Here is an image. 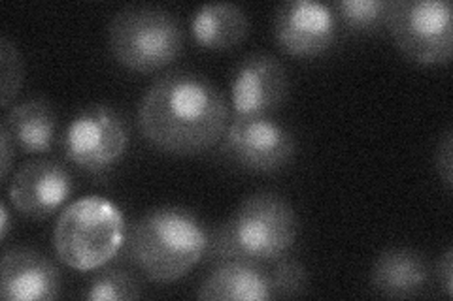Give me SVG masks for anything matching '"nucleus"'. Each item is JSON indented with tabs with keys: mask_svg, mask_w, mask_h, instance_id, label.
<instances>
[{
	"mask_svg": "<svg viewBox=\"0 0 453 301\" xmlns=\"http://www.w3.org/2000/svg\"><path fill=\"white\" fill-rule=\"evenodd\" d=\"M223 91L193 70H173L155 79L138 104V128L157 151L195 156L221 141L229 124Z\"/></svg>",
	"mask_w": 453,
	"mask_h": 301,
	"instance_id": "obj_1",
	"label": "nucleus"
},
{
	"mask_svg": "<svg viewBox=\"0 0 453 301\" xmlns=\"http://www.w3.org/2000/svg\"><path fill=\"white\" fill-rule=\"evenodd\" d=\"M296 234L299 221L286 196L274 191L253 192L210 234L204 260L274 262L295 245Z\"/></svg>",
	"mask_w": 453,
	"mask_h": 301,
	"instance_id": "obj_2",
	"label": "nucleus"
},
{
	"mask_svg": "<svg viewBox=\"0 0 453 301\" xmlns=\"http://www.w3.org/2000/svg\"><path fill=\"white\" fill-rule=\"evenodd\" d=\"M210 232L186 207H153L127 232V256L153 282H174L204 260Z\"/></svg>",
	"mask_w": 453,
	"mask_h": 301,
	"instance_id": "obj_3",
	"label": "nucleus"
},
{
	"mask_svg": "<svg viewBox=\"0 0 453 301\" xmlns=\"http://www.w3.org/2000/svg\"><path fill=\"white\" fill-rule=\"evenodd\" d=\"M121 209L103 196H85L66 206L53 228V249L76 271H95L118 256L127 241Z\"/></svg>",
	"mask_w": 453,
	"mask_h": 301,
	"instance_id": "obj_4",
	"label": "nucleus"
},
{
	"mask_svg": "<svg viewBox=\"0 0 453 301\" xmlns=\"http://www.w3.org/2000/svg\"><path fill=\"white\" fill-rule=\"evenodd\" d=\"M108 48L121 66L151 74L178 59L183 49V28L166 8L125 6L108 25Z\"/></svg>",
	"mask_w": 453,
	"mask_h": 301,
	"instance_id": "obj_5",
	"label": "nucleus"
},
{
	"mask_svg": "<svg viewBox=\"0 0 453 301\" xmlns=\"http://www.w3.org/2000/svg\"><path fill=\"white\" fill-rule=\"evenodd\" d=\"M308 271L303 262L281 256L274 262H221L204 277L198 299L211 301H266L299 297L308 290Z\"/></svg>",
	"mask_w": 453,
	"mask_h": 301,
	"instance_id": "obj_6",
	"label": "nucleus"
},
{
	"mask_svg": "<svg viewBox=\"0 0 453 301\" xmlns=\"http://www.w3.org/2000/svg\"><path fill=\"white\" fill-rule=\"evenodd\" d=\"M386 28L408 61L448 64L453 51V16L448 0H391Z\"/></svg>",
	"mask_w": 453,
	"mask_h": 301,
	"instance_id": "obj_7",
	"label": "nucleus"
},
{
	"mask_svg": "<svg viewBox=\"0 0 453 301\" xmlns=\"http://www.w3.org/2000/svg\"><path fill=\"white\" fill-rule=\"evenodd\" d=\"M131 143V131L123 113L108 104L83 108L70 121L63 139L65 156L93 176L118 166Z\"/></svg>",
	"mask_w": 453,
	"mask_h": 301,
	"instance_id": "obj_8",
	"label": "nucleus"
},
{
	"mask_svg": "<svg viewBox=\"0 0 453 301\" xmlns=\"http://www.w3.org/2000/svg\"><path fill=\"white\" fill-rule=\"evenodd\" d=\"M221 153L253 174H276L296 154V139L273 116H234L221 138Z\"/></svg>",
	"mask_w": 453,
	"mask_h": 301,
	"instance_id": "obj_9",
	"label": "nucleus"
},
{
	"mask_svg": "<svg viewBox=\"0 0 453 301\" xmlns=\"http://www.w3.org/2000/svg\"><path fill=\"white\" fill-rule=\"evenodd\" d=\"M289 71L271 53H250L234 66L231 106L234 116H273L289 94Z\"/></svg>",
	"mask_w": 453,
	"mask_h": 301,
	"instance_id": "obj_10",
	"label": "nucleus"
},
{
	"mask_svg": "<svg viewBox=\"0 0 453 301\" xmlns=\"http://www.w3.org/2000/svg\"><path fill=\"white\" fill-rule=\"evenodd\" d=\"M274 40L293 56H318L333 48L338 18L333 4L314 0H286L274 11Z\"/></svg>",
	"mask_w": 453,
	"mask_h": 301,
	"instance_id": "obj_11",
	"label": "nucleus"
},
{
	"mask_svg": "<svg viewBox=\"0 0 453 301\" xmlns=\"http://www.w3.org/2000/svg\"><path fill=\"white\" fill-rule=\"evenodd\" d=\"M74 192L73 174L53 159L28 161L13 174L8 186L10 204L28 219H48Z\"/></svg>",
	"mask_w": 453,
	"mask_h": 301,
	"instance_id": "obj_12",
	"label": "nucleus"
},
{
	"mask_svg": "<svg viewBox=\"0 0 453 301\" xmlns=\"http://www.w3.org/2000/svg\"><path fill=\"white\" fill-rule=\"evenodd\" d=\"M61 271L31 247L4 249L0 262V297L4 301H48L61 296Z\"/></svg>",
	"mask_w": 453,
	"mask_h": 301,
	"instance_id": "obj_13",
	"label": "nucleus"
},
{
	"mask_svg": "<svg viewBox=\"0 0 453 301\" xmlns=\"http://www.w3.org/2000/svg\"><path fill=\"white\" fill-rule=\"evenodd\" d=\"M431 266L419 251L395 247L381 252L371 269L372 290L384 297L406 299L418 296L431 281Z\"/></svg>",
	"mask_w": 453,
	"mask_h": 301,
	"instance_id": "obj_14",
	"label": "nucleus"
},
{
	"mask_svg": "<svg viewBox=\"0 0 453 301\" xmlns=\"http://www.w3.org/2000/svg\"><path fill=\"white\" fill-rule=\"evenodd\" d=\"M57 111L46 98H27L13 104L0 123L13 146L27 154L50 153L57 141Z\"/></svg>",
	"mask_w": 453,
	"mask_h": 301,
	"instance_id": "obj_15",
	"label": "nucleus"
},
{
	"mask_svg": "<svg viewBox=\"0 0 453 301\" xmlns=\"http://www.w3.org/2000/svg\"><path fill=\"white\" fill-rule=\"evenodd\" d=\"M189 33L196 46L204 49H233L248 38L250 18L238 4L210 3L193 11Z\"/></svg>",
	"mask_w": 453,
	"mask_h": 301,
	"instance_id": "obj_16",
	"label": "nucleus"
},
{
	"mask_svg": "<svg viewBox=\"0 0 453 301\" xmlns=\"http://www.w3.org/2000/svg\"><path fill=\"white\" fill-rule=\"evenodd\" d=\"M89 301H129L144 297V286L140 279L127 269L111 267L96 274L81 294Z\"/></svg>",
	"mask_w": 453,
	"mask_h": 301,
	"instance_id": "obj_17",
	"label": "nucleus"
},
{
	"mask_svg": "<svg viewBox=\"0 0 453 301\" xmlns=\"http://www.w3.org/2000/svg\"><path fill=\"white\" fill-rule=\"evenodd\" d=\"M391 0H340L333 4V10L351 33H376L386 26Z\"/></svg>",
	"mask_w": 453,
	"mask_h": 301,
	"instance_id": "obj_18",
	"label": "nucleus"
},
{
	"mask_svg": "<svg viewBox=\"0 0 453 301\" xmlns=\"http://www.w3.org/2000/svg\"><path fill=\"white\" fill-rule=\"evenodd\" d=\"M25 79V61L16 41L6 34L0 38V93H3V109H10L18 98Z\"/></svg>",
	"mask_w": 453,
	"mask_h": 301,
	"instance_id": "obj_19",
	"label": "nucleus"
},
{
	"mask_svg": "<svg viewBox=\"0 0 453 301\" xmlns=\"http://www.w3.org/2000/svg\"><path fill=\"white\" fill-rule=\"evenodd\" d=\"M434 166L438 171V177L442 179L446 189L451 191V177H453V139L451 131H446L442 138L438 139V146L434 151Z\"/></svg>",
	"mask_w": 453,
	"mask_h": 301,
	"instance_id": "obj_20",
	"label": "nucleus"
},
{
	"mask_svg": "<svg viewBox=\"0 0 453 301\" xmlns=\"http://www.w3.org/2000/svg\"><path fill=\"white\" fill-rule=\"evenodd\" d=\"M436 281L446 297L453 296V249L448 247L436 264Z\"/></svg>",
	"mask_w": 453,
	"mask_h": 301,
	"instance_id": "obj_21",
	"label": "nucleus"
},
{
	"mask_svg": "<svg viewBox=\"0 0 453 301\" xmlns=\"http://www.w3.org/2000/svg\"><path fill=\"white\" fill-rule=\"evenodd\" d=\"M13 154H16V146H13V141L4 128H0V159H3L0 161V179H3L4 184L8 183Z\"/></svg>",
	"mask_w": 453,
	"mask_h": 301,
	"instance_id": "obj_22",
	"label": "nucleus"
},
{
	"mask_svg": "<svg viewBox=\"0 0 453 301\" xmlns=\"http://www.w3.org/2000/svg\"><path fill=\"white\" fill-rule=\"evenodd\" d=\"M0 217H3L0 221V243H6L10 234V209L6 202L0 204Z\"/></svg>",
	"mask_w": 453,
	"mask_h": 301,
	"instance_id": "obj_23",
	"label": "nucleus"
}]
</instances>
